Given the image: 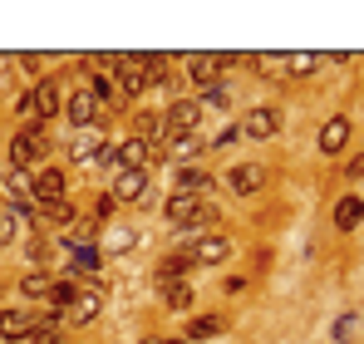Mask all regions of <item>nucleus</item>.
<instances>
[{
	"instance_id": "nucleus-1",
	"label": "nucleus",
	"mask_w": 364,
	"mask_h": 344,
	"mask_svg": "<svg viewBox=\"0 0 364 344\" xmlns=\"http://www.w3.org/2000/svg\"><path fill=\"white\" fill-rule=\"evenodd\" d=\"M163 217H168L173 227H182L187 236H202L207 227H217V207L202 202V197H192V192H178V197L163 207Z\"/></svg>"
},
{
	"instance_id": "nucleus-2",
	"label": "nucleus",
	"mask_w": 364,
	"mask_h": 344,
	"mask_svg": "<svg viewBox=\"0 0 364 344\" xmlns=\"http://www.w3.org/2000/svg\"><path fill=\"white\" fill-rule=\"evenodd\" d=\"M227 256H232V236H222V231H202V236H192L182 246L187 266H222Z\"/></svg>"
},
{
	"instance_id": "nucleus-3",
	"label": "nucleus",
	"mask_w": 364,
	"mask_h": 344,
	"mask_svg": "<svg viewBox=\"0 0 364 344\" xmlns=\"http://www.w3.org/2000/svg\"><path fill=\"white\" fill-rule=\"evenodd\" d=\"M45 153H50V143H45V123H30L25 133L10 138V168H15V172H25L30 163H40Z\"/></svg>"
},
{
	"instance_id": "nucleus-4",
	"label": "nucleus",
	"mask_w": 364,
	"mask_h": 344,
	"mask_svg": "<svg viewBox=\"0 0 364 344\" xmlns=\"http://www.w3.org/2000/svg\"><path fill=\"white\" fill-rule=\"evenodd\" d=\"M163 123H168V138H187L202 123V104L197 99H173V109H163Z\"/></svg>"
},
{
	"instance_id": "nucleus-5",
	"label": "nucleus",
	"mask_w": 364,
	"mask_h": 344,
	"mask_svg": "<svg viewBox=\"0 0 364 344\" xmlns=\"http://www.w3.org/2000/svg\"><path fill=\"white\" fill-rule=\"evenodd\" d=\"M64 114H69V123H74V128H89L94 118L104 114V104L94 99V89H74V94L64 99Z\"/></svg>"
},
{
	"instance_id": "nucleus-6",
	"label": "nucleus",
	"mask_w": 364,
	"mask_h": 344,
	"mask_svg": "<svg viewBox=\"0 0 364 344\" xmlns=\"http://www.w3.org/2000/svg\"><path fill=\"white\" fill-rule=\"evenodd\" d=\"M109 64L119 69V89L128 94V99L148 89V69H143V55H133V59H109Z\"/></svg>"
},
{
	"instance_id": "nucleus-7",
	"label": "nucleus",
	"mask_w": 364,
	"mask_h": 344,
	"mask_svg": "<svg viewBox=\"0 0 364 344\" xmlns=\"http://www.w3.org/2000/svg\"><path fill=\"white\" fill-rule=\"evenodd\" d=\"M187 79H192L197 89H212V94H217V84H222V59L192 55V59H187Z\"/></svg>"
},
{
	"instance_id": "nucleus-8",
	"label": "nucleus",
	"mask_w": 364,
	"mask_h": 344,
	"mask_svg": "<svg viewBox=\"0 0 364 344\" xmlns=\"http://www.w3.org/2000/svg\"><path fill=\"white\" fill-rule=\"evenodd\" d=\"M69 158H74V163H94V158H104V138H99V128H94V133L79 128L74 143H69Z\"/></svg>"
},
{
	"instance_id": "nucleus-9",
	"label": "nucleus",
	"mask_w": 364,
	"mask_h": 344,
	"mask_svg": "<svg viewBox=\"0 0 364 344\" xmlns=\"http://www.w3.org/2000/svg\"><path fill=\"white\" fill-rule=\"evenodd\" d=\"M276 128H281V114L276 109H251L246 123H242L246 138H276Z\"/></svg>"
},
{
	"instance_id": "nucleus-10",
	"label": "nucleus",
	"mask_w": 364,
	"mask_h": 344,
	"mask_svg": "<svg viewBox=\"0 0 364 344\" xmlns=\"http://www.w3.org/2000/svg\"><path fill=\"white\" fill-rule=\"evenodd\" d=\"M35 202H45V207L64 202V172L60 168H45L40 177H35Z\"/></svg>"
},
{
	"instance_id": "nucleus-11",
	"label": "nucleus",
	"mask_w": 364,
	"mask_h": 344,
	"mask_svg": "<svg viewBox=\"0 0 364 344\" xmlns=\"http://www.w3.org/2000/svg\"><path fill=\"white\" fill-rule=\"evenodd\" d=\"M143 192H148V172L143 168L119 172V182H114V197H119V202H143Z\"/></svg>"
},
{
	"instance_id": "nucleus-12",
	"label": "nucleus",
	"mask_w": 364,
	"mask_h": 344,
	"mask_svg": "<svg viewBox=\"0 0 364 344\" xmlns=\"http://www.w3.org/2000/svg\"><path fill=\"white\" fill-rule=\"evenodd\" d=\"M0 187H5V197H10V207H25V202H35V182L25 177V172H5L0 177Z\"/></svg>"
},
{
	"instance_id": "nucleus-13",
	"label": "nucleus",
	"mask_w": 364,
	"mask_h": 344,
	"mask_svg": "<svg viewBox=\"0 0 364 344\" xmlns=\"http://www.w3.org/2000/svg\"><path fill=\"white\" fill-rule=\"evenodd\" d=\"M30 99H35V118H40V123H45V118H50V114H55V109L64 104L60 89H55V79H40V84L30 89Z\"/></svg>"
},
{
	"instance_id": "nucleus-14",
	"label": "nucleus",
	"mask_w": 364,
	"mask_h": 344,
	"mask_svg": "<svg viewBox=\"0 0 364 344\" xmlns=\"http://www.w3.org/2000/svg\"><path fill=\"white\" fill-rule=\"evenodd\" d=\"M143 158H148V143H143V138H128V143H123L119 153H104V163H114V168H143Z\"/></svg>"
},
{
	"instance_id": "nucleus-15",
	"label": "nucleus",
	"mask_w": 364,
	"mask_h": 344,
	"mask_svg": "<svg viewBox=\"0 0 364 344\" xmlns=\"http://www.w3.org/2000/svg\"><path fill=\"white\" fill-rule=\"evenodd\" d=\"M345 143H350V123L345 118H330L320 128V153H345Z\"/></svg>"
},
{
	"instance_id": "nucleus-16",
	"label": "nucleus",
	"mask_w": 364,
	"mask_h": 344,
	"mask_svg": "<svg viewBox=\"0 0 364 344\" xmlns=\"http://www.w3.org/2000/svg\"><path fill=\"white\" fill-rule=\"evenodd\" d=\"M99 266H104V256H99L94 246H79L74 261H69V276H74V281H89V276H99Z\"/></svg>"
},
{
	"instance_id": "nucleus-17",
	"label": "nucleus",
	"mask_w": 364,
	"mask_h": 344,
	"mask_svg": "<svg viewBox=\"0 0 364 344\" xmlns=\"http://www.w3.org/2000/svg\"><path fill=\"white\" fill-rule=\"evenodd\" d=\"M30 325H35L30 310H0V340H20L30 335Z\"/></svg>"
},
{
	"instance_id": "nucleus-18",
	"label": "nucleus",
	"mask_w": 364,
	"mask_h": 344,
	"mask_svg": "<svg viewBox=\"0 0 364 344\" xmlns=\"http://www.w3.org/2000/svg\"><path fill=\"white\" fill-rule=\"evenodd\" d=\"M99 310H104V290H99V286H94V290H79V295H74V305H69V315H74L79 325H84V320H94Z\"/></svg>"
},
{
	"instance_id": "nucleus-19",
	"label": "nucleus",
	"mask_w": 364,
	"mask_h": 344,
	"mask_svg": "<svg viewBox=\"0 0 364 344\" xmlns=\"http://www.w3.org/2000/svg\"><path fill=\"white\" fill-rule=\"evenodd\" d=\"M25 227H30V217L20 207H0V246H10L15 236H25Z\"/></svg>"
},
{
	"instance_id": "nucleus-20",
	"label": "nucleus",
	"mask_w": 364,
	"mask_h": 344,
	"mask_svg": "<svg viewBox=\"0 0 364 344\" xmlns=\"http://www.w3.org/2000/svg\"><path fill=\"white\" fill-rule=\"evenodd\" d=\"M227 182H232V192H237V197H251V192H261V182H266V177H261V168H232L227 172Z\"/></svg>"
},
{
	"instance_id": "nucleus-21",
	"label": "nucleus",
	"mask_w": 364,
	"mask_h": 344,
	"mask_svg": "<svg viewBox=\"0 0 364 344\" xmlns=\"http://www.w3.org/2000/svg\"><path fill=\"white\" fill-rule=\"evenodd\" d=\"M360 217H364L360 197H345V202L335 207V227H340V231H355V227H360Z\"/></svg>"
},
{
	"instance_id": "nucleus-22",
	"label": "nucleus",
	"mask_w": 364,
	"mask_h": 344,
	"mask_svg": "<svg viewBox=\"0 0 364 344\" xmlns=\"http://www.w3.org/2000/svg\"><path fill=\"white\" fill-rule=\"evenodd\" d=\"M20 290H25L30 300H50V290H55V276H50V271H30V276L20 281Z\"/></svg>"
},
{
	"instance_id": "nucleus-23",
	"label": "nucleus",
	"mask_w": 364,
	"mask_h": 344,
	"mask_svg": "<svg viewBox=\"0 0 364 344\" xmlns=\"http://www.w3.org/2000/svg\"><path fill=\"white\" fill-rule=\"evenodd\" d=\"M163 153H168V158H178V163H192L202 148H197V138L187 133V138H168V148H163Z\"/></svg>"
},
{
	"instance_id": "nucleus-24",
	"label": "nucleus",
	"mask_w": 364,
	"mask_h": 344,
	"mask_svg": "<svg viewBox=\"0 0 364 344\" xmlns=\"http://www.w3.org/2000/svg\"><path fill=\"white\" fill-rule=\"evenodd\" d=\"M178 192H192V197H202V192H212V177L207 172H197V168H187L178 177Z\"/></svg>"
},
{
	"instance_id": "nucleus-25",
	"label": "nucleus",
	"mask_w": 364,
	"mask_h": 344,
	"mask_svg": "<svg viewBox=\"0 0 364 344\" xmlns=\"http://www.w3.org/2000/svg\"><path fill=\"white\" fill-rule=\"evenodd\" d=\"M182 276H187V261H182V251H178V256H168V261L158 266V281H163V286H178Z\"/></svg>"
},
{
	"instance_id": "nucleus-26",
	"label": "nucleus",
	"mask_w": 364,
	"mask_h": 344,
	"mask_svg": "<svg viewBox=\"0 0 364 344\" xmlns=\"http://www.w3.org/2000/svg\"><path fill=\"white\" fill-rule=\"evenodd\" d=\"M320 64H325V59L320 55H286V74H315V69H320Z\"/></svg>"
},
{
	"instance_id": "nucleus-27",
	"label": "nucleus",
	"mask_w": 364,
	"mask_h": 344,
	"mask_svg": "<svg viewBox=\"0 0 364 344\" xmlns=\"http://www.w3.org/2000/svg\"><path fill=\"white\" fill-rule=\"evenodd\" d=\"M187 335H192V340H212V335H222V320H217V315H197Z\"/></svg>"
},
{
	"instance_id": "nucleus-28",
	"label": "nucleus",
	"mask_w": 364,
	"mask_h": 344,
	"mask_svg": "<svg viewBox=\"0 0 364 344\" xmlns=\"http://www.w3.org/2000/svg\"><path fill=\"white\" fill-rule=\"evenodd\" d=\"M30 340H35V344H60V310H50V320H45Z\"/></svg>"
},
{
	"instance_id": "nucleus-29",
	"label": "nucleus",
	"mask_w": 364,
	"mask_h": 344,
	"mask_svg": "<svg viewBox=\"0 0 364 344\" xmlns=\"http://www.w3.org/2000/svg\"><path fill=\"white\" fill-rule=\"evenodd\" d=\"M74 295H79V286H74V281H55V290H50V305L69 310V305H74Z\"/></svg>"
},
{
	"instance_id": "nucleus-30",
	"label": "nucleus",
	"mask_w": 364,
	"mask_h": 344,
	"mask_svg": "<svg viewBox=\"0 0 364 344\" xmlns=\"http://www.w3.org/2000/svg\"><path fill=\"white\" fill-rule=\"evenodd\" d=\"M168 133V123H163V114H143V123H138V138L148 143V138H163Z\"/></svg>"
},
{
	"instance_id": "nucleus-31",
	"label": "nucleus",
	"mask_w": 364,
	"mask_h": 344,
	"mask_svg": "<svg viewBox=\"0 0 364 344\" xmlns=\"http://www.w3.org/2000/svg\"><path fill=\"white\" fill-rule=\"evenodd\" d=\"M187 305H192V290L182 286V281H178V286H168V310H187Z\"/></svg>"
},
{
	"instance_id": "nucleus-32",
	"label": "nucleus",
	"mask_w": 364,
	"mask_h": 344,
	"mask_svg": "<svg viewBox=\"0 0 364 344\" xmlns=\"http://www.w3.org/2000/svg\"><path fill=\"white\" fill-rule=\"evenodd\" d=\"M256 64H261L271 79H281V74H286V55H256Z\"/></svg>"
},
{
	"instance_id": "nucleus-33",
	"label": "nucleus",
	"mask_w": 364,
	"mask_h": 344,
	"mask_svg": "<svg viewBox=\"0 0 364 344\" xmlns=\"http://www.w3.org/2000/svg\"><path fill=\"white\" fill-rule=\"evenodd\" d=\"M45 217L60 222V227H69V222H74V207H69V202H55V207H45Z\"/></svg>"
},
{
	"instance_id": "nucleus-34",
	"label": "nucleus",
	"mask_w": 364,
	"mask_h": 344,
	"mask_svg": "<svg viewBox=\"0 0 364 344\" xmlns=\"http://www.w3.org/2000/svg\"><path fill=\"white\" fill-rule=\"evenodd\" d=\"M163 344H187V340H163Z\"/></svg>"
}]
</instances>
